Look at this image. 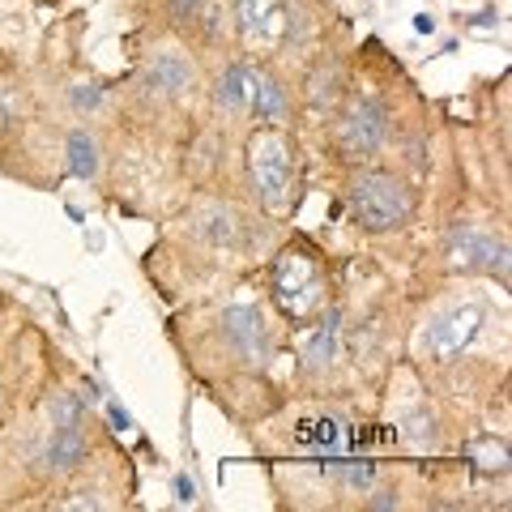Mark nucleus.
<instances>
[{"label":"nucleus","mask_w":512,"mask_h":512,"mask_svg":"<svg viewBox=\"0 0 512 512\" xmlns=\"http://www.w3.org/2000/svg\"><path fill=\"white\" fill-rule=\"evenodd\" d=\"M210 103L218 120H244L248 116V60H227L210 82Z\"/></svg>","instance_id":"ddd939ff"},{"label":"nucleus","mask_w":512,"mask_h":512,"mask_svg":"<svg viewBox=\"0 0 512 512\" xmlns=\"http://www.w3.org/2000/svg\"><path fill=\"white\" fill-rule=\"evenodd\" d=\"M342 86H346L342 60L333 52H320L312 60L308 77H303V103H308L312 111H333V107H338V99H342Z\"/></svg>","instance_id":"2eb2a0df"},{"label":"nucleus","mask_w":512,"mask_h":512,"mask_svg":"<svg viewBox=\"0 0 512 512\" xmlns=\"http://www.w3.org/2000/svg\"><path fill=\"white\" fill-rule=\"evenodd\" d=\"M487 329V308L483 303H448V308L431 312L419 333V355L431 363H457L466 350L483 338Z\"/></svg>","instance_id":"20e7f679"},{"label":"nucleus","mask_w":512,"mask_h":512,"mask_svg":"<svg viewBox=\"0 0 512 512\" xmlns=\"http://www.w3.org/2000/svg\"><path fill=\"white\" fill-rule=\"evenodd\" d=\"M248 116L256 124H291L295 116V94L286 86V77L274 64H252L248 60Z\"/></svg>","instance_id":"9d476101"},{"label":"nucleus","mask_w":512,"mask_h":512,"mask_svg":"<svg viewBox=\"0 0 512 512\" xmlns=\"http://www.w3.org/2000/svg\"><path fill=\"white\" fill-rule=\"evenodd\" d=\"M414 30H423V35H431V30H436V22H431L427 13H419V18H414Z\"/></svg>","instance_id":"aec40b11"},{"label":"nucleus","mask_w":512,"mask_h":512,"mask_svg":"<svg viewBox=\"0 0 512 512\" xmlns=\"http://www.w3.org/2000/svg\"><path fill=\"white\" fill-rule=\"evenodd\" d=\"M444 261L453 274H491L508 286V239L487 227H470V222L453 227L444 239Z\"/></svg>","instance_id":"0eeeda50"},{"label":"nucleus","mask_w":512,"mask_h":512,"mask_svg":"<svg viewBox=\"0 0 512 512\" xmlns=\"http://www.w3.org/2000/svg\"><path fill=\"white\" fill-rule=\"evenodd\" d=\"M244 227L248 222L239 218L227 201H201L188 218V231L197 239H205L210 248H239L244 244Z\"/></svg>","instance_id":"f8f14e48"},{"label":"nucleus","mask_w":512,"mask_h":512,"mask_svg":"<svg viewBox=\"0 0 512 512\" xmlns=\"http://www.w3.org/2000/svg\"><path fill=\"white\" fill-rule=\"evenodd\" d=\"M107 414H111V423H116L120 431H128V427H133V419H128V410H124V406H116V402H107Z\"/></svg>","instance_id":"a211bd4d"},{"label":"nucleus","mask_w":512,"mask_h":512,"mask_svg":"<svg viewBox=\"0 0 512 512\" xmlns=\"http://www.w3.org/2000/svg\"><path fill=\"white\" fill-rule=\"evenodd\" d=\"M308 325H312V333H308V342H303L299 372L303 376H325L342 355V308L329 303V308L320 316H312Z\"/></svg>","instance_id":"9b49d317"},{"label":"nucleus","mask_w":512,"mask_h":512,"mask_svg":"<svg viewBox=\"0 0 512 512\" xmlns=\"http://www.w3.org/2000/svg\"><path fill=\"white\" fill-rule=\"evenodd\" d=\"M141 94L154 103H188L197 94V64L184 47H154L141 69Z\"/></svg>","instance_id":"1a4fd4ad"},{"label":"nucleus","mask_w":512,"mask_h":512,"mask_svg":"<svg viewBox=\"0 0 512 512\" xmlns=\"http://www.w3.org/2000/svg\"><path fill=\"white\" fill-rule=\"evenodd\" d=\"M90 414L86 419H69V423H52V436L43 440L39 457H35V470L43 483H64V478H73L77 470L90 461L94 453V440H90Z\"/></svg>","instance_id":"6e6552de"},{"label":"nucleus","mask_w":512,"mask_h":512,"mask_svg":"<svg viewBox=\"0 0 512 512\" xmlns=\"http://www.w3.org/2000/svg\"><path fill=\"white\" fill-rule=\"evenodd\" d=\"M333 133H338V150L350 163H372L393 141V111L384 99H376V94H363V99L346 103Z\"/></svg>","instance_id":"423d86ee"},{"label":"nucleus","mask_w":512,"mask_h":512,"mask_svg":"<svg viewBox=\"0 0 512 512\" xmlns=\"http://www.w3.org/2000/svg\"><path fill=\"white\" fill-rule=\"evenodd\" d=\"M64 154H69V171L77 180H99V167H103V146L90 128H73L64 137Z\"/></svg>","instance_id":"dca6fc26"},{"label":"nucleus","mask_w":512,"mask_h":512,"mask_svg":"<svg viewBox=\"0 0 512 512\" xmlns=\"http://www.w3.org/2000/svg\"><path fill=\"white\" fill-rule=\"evenodd\" d=\"M244 171L252 201L265 218L295 214L299 197V146L286 124H256L244 137Z\"/></svg>","instance_id":"f257e3e1"},{"label":"nucleus","mask_w":512,"mask_h":512,"mask_svg":"<svg viewBox=\"0 0 512 512\" xmlns=\"http://www.w3.org/2000/svg\"><path fill=\"white\" fill-rule=\"evenodd\" d=\"M103 99H107V90H103L99 82H82V86H73V111H77V116H86V120L103 107Z\"/></svg>","instance_id":"f3484780"},{"label":"nucleus","mask_w":512,"mask_h":512,"mask_svg":"<svg viewBox=\"0 0 512 512\" xmlns=\"http://www.w3.org/2000/svg\"><path fill=\"white\" fill-rule=\"evenodd\" d=\"M235 5V35L244 47L274 43L282 30V0H231Z\"/></svg>","instance_id":"4468645a"},{"label":"nucleus","mask_w":512,"mask_h":512,"mask_svg":"<svg viewBox=\"0 0 512 512\" xmlns=\"http://www.w3.org/2000/svg\"><path fill=\"white\" fill-rule=\"evenodd\" d=\"M346 210L350 222L367 235H389V231H402L414 222V188L402 180V175L384 171V167H355L346 175Z\"/></svg>","instance_id":"7ed1b4c3"},{"label":"nucleus","mask_w":512,"mask_h":512,"mask_svg":"<svg viewBox=\"0 0 512 512\" xmlns=\"http://www.w3.org/2000/svg\"><path fill=\"white\" fill-rule=\"evenodd\" d=\"M175 491H180V504L197 500V483H192V478H184V474H180V483H175Z\"/></svg>","instance_id":"6ab92c4d"},{"label":"nucleus","mask_w":512,"mask_h":512,"mask_svg":"<svg viewBox=\"0 0 512 512\" xmlns=\"http://www.w3.org/2000/svg\"><path fill=\"white\" fill-rule=\"evenodd\" d=\"M214 342L239 367H265L269 355H274V329H269V316L256 303L222 308L214 320Z\"/></svg>","instance_id":"39448f33"},{"label":"nucleus","mask_w":512,"mask_h":512,"mask_svg":"<svg viewBox=\"0 0 512 512\" xmlns=\"http://www.w3.org/2000/svg\"><path fill=\"white\" fill-rule=\"evenodd\" d=\"M0 402H5V384H0Z\"/></svg>","instance_id":"412c9836"},{"label":"nucleus","mask_w":512,"mask_h":512,"mask_svg":"<svg viewBox=\"0 0 512 512\" xmlns=\"http://www.w3.org/2000/svg\"><path fill=\"white\" fill-rule=\"evenodd\" d=\"M269 291H274V303L295 329H303L312 316H320L333 303L329 269L320 265V252L312 244H303V239L299 244H286L274 256V265H269Z\"/></svg>","instance_id":"f03ea898"}]
</instances>
